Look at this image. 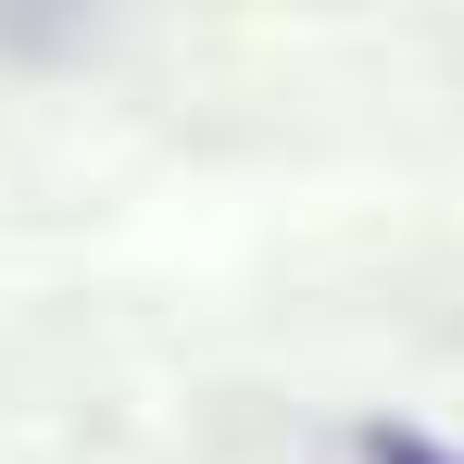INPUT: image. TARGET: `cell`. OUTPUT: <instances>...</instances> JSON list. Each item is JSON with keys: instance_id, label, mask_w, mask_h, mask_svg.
Returning <instances> with one entry per match:
<instances>
[{"instance_id": "1", "label": "cell", "mask_w": 464, "mask_h": 464, "mask_svg": "<svg viewBox=\"0 0 464 464\" xmlns=\"http://www.w3.org/2000/svg\"><path fill=\"white\" fill-rule=\"evenodd\" d=\"M352 452H364V464H464V452H440V440H427V427H364V440H352Z\"/></svg>"}]
</instances>
